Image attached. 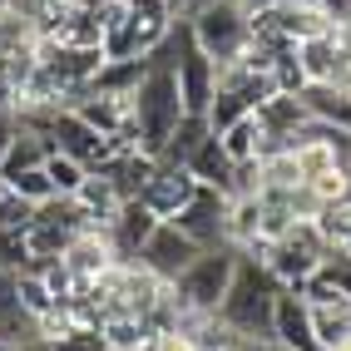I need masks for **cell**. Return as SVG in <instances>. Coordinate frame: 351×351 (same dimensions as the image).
Instances as JSON below:
<instances>
[{"instance_id": "cell-23", "label": "cell", "mask_w": 351, "mask_h": 351, "mask_svg": "<svg viewBox=\"0 0 351 351\" xmlns=\"http://www.w3.org/2000/svg\"><path fill=\"white\" fill-rule=\"evenodd\" d=\"M45 173H50L55 193H64V198H75V193H80V183L89 178V169H84V163H75V158H69V154H60V149H50V154H45Z\"/></svg>"}, {"instance_id": "cell-22", "label": "cell", "mask_w": 351, "mask_h": 351, "mask_svg": "<svg viewBox=\"0 0 351 351\" xmlns=\"http://www.w3.org/2000/svg\"><path fill=\"white\" fill-rule=\"evenodd\" d=\"M99 337L109 351H138V346H149L154 332H149V317H109L99 326Z\"/></svg>"}, {"instance_id": "cell-1", "label": "cell", "mask_w": 351, "mask_h": 351, "mask_svg": "<svg viewBox=\"0 0 351 351\" xmlns=\"http://www.w3.org/2000/svg\"><path fill=\"white\" fill-rule=\"evenodd\" d=\"M277 292L282 282L267 272V263L257 252H238V267H232V282L218 302V322L228 326L232 337H257V341H272V307H277Z\"/></svg>"}, {"instance_id": "cell-27", "label": "cell", "mask_w": 351, "mask_h": 351, "mask_svg": "<svg viewBox=\"0 0 351 351\" xmlns=\"http://www.w3.org/2000/svg\"><path fill=\"white\" fill-rule=\"evenodd\" d=\"M0 267H10V272H25V267H30L25 232H15V228H0Z\"/></svg>"}, {"instance_id": "cell-32", "label": "cell", "mask_w": 351, "mask_h": 351, "mask_svg": "<svg viewBox=\"0 0 351 351\" xmlns=\"http://www.w3.org/2000/svg\"><path fill=\"white\" fill-rule=\"evenodd\" d=\"M341 247H346V252H351V238H346V243H341Z\"/></svg>"}, {"instance_id": "cell-7", "label": "cell", "mask_w": 351, "mask_h": 351, "mask_svg": "<svg viewBox=\"0 0 351 351\" xmlns=\"http://www.w3.org/2000/svg\"><path fill=\"white\" fill-rule=\"evenodd\" d=\"M198 252H203V247L189 238V232H178L173 223H158V228L149 232V243L138 247V263H144V267L158 277V282H173V277L189 267Z\"/></svg>"}, {"instance_id": "cell-20", "label": "cell", "mask_w": 351, "mask_h": 351, "mask_svg": "<svg viewBox=\"0 0 351 351\" xmlns=\"http://www.w3.org/2000/svg\"><path fill=\"white\" fill-rule=\"evenodd\" d=\"M218 138H223V149H228V158H232V163H252L257 154L267 149V138H263V124H257V114H243V119H238V124H228Z\"/></svg>"}, {"instance_id": "cell-3", "label": "cell", "mask_w": 351, "mask_h": 351, "mask_svg": "<svg viewBox=\"0 0 351 351\" xmlns=\"http://www.w3.org/2000/svg\"><path fill=\"white\" fill-rule=\"evenodd\" d=\"M247 252H257L267 263V272L277 277L282 287H292V292H302V282L322 267V257H326V238L312 228V218H302V223H292L282 238H272V243H257V247H247Z\"/></svg>"}, {"instance_id": "cell-25", "label": "cell", "mask_w": 351, "mask_h": 351, "mask_svg": "<svg viewBox=\"0 0 351 351\" xmlns=\"http://www.w3.org/2000/svg\"><path fill=\"white\" fill-rule=\"evenodd\" d=\"M35 218V203L30 198H20L5 178H0V228H15V232H25V223Z\"/></svg>"}, {"instance_id": "cell-16", "label": "cell", "mask_w": 351, "mask_h": 351, "mask_svg": "<svg viewBox=\"0 0 351 351\" xmlns=\"http://www.w3.org/2000/svg\"><path fill=\"white\" fill-rule=\"evenodd\" d=\"M80 208H84V218H89V228H109V218L119 213V193H114V183L104 178V173H89L84 183H80Z\"/></svg>"}, {"instance_id": "cell-5", "label": "cell", "mask_w": 351, "mask_h": 351, "mask_svg": "<svg viewBox=\"0 0 351 351\" xmlns=\"http://www.w3.org/2000/svg\"><path fill=\"white\" fill-rule=\"evenodd\" d=\"M189 35L213 64H228V60H238L247 50L252 15L238 5V0H213V5H203V10L189 15Z\"/></svg>"}, {"instance_id": "cell-15", "label": "cell", "mask_w": 351, "mask_h": 351, "mask_svg": "<svg viewBox=\"0 0 351 351\" xmlns=\"http://www.w3.org/2000/svg\"><path fill=\"white\" fill-rule=\"evenodd\" d=\"M144 75H149V55H134V60H104V64H99V75L89 80V89H95V95H119V99H129Z\"/></svg>"}, {"instance_id": "cell-10", "label": "cell", "mask_w": 351, "mask_h": 351, "mask_svg": "<svg viewBox=\"0 0 351 351\" xmlns=\"http://www.w3.org/2000/svg\"><path fill=\"white\" fill-rule=\"evenodd\" d=\"M60 263L75 272L80 287H95L99 277H104L114 263H119V257H114V247H109V238H104V228H84V232H75V243L64 247Z\"/></svg>"}, {"instance_id": "cell-12", "label": "cell", "mask_w": 351, "mask_h": 351, "mask_svg": "<svg viewBox=\"0 0 351 351\" xmlns=\"http://www.w3.org/2000/svg\"><path fill=\"white\" fill-rule=\"evenodd\" d=\"M297 64L307 84H332L337 69H341V45H337V30H317L307 40H297Z\"/></svg>"}, {"instance_id": "cell-17", "label": "cell", "mask_w": 351, "mask_h": 351, "mask_svg": "<svg viewBox=\"0 0 351 351\" xmlns=\"http://www.w3.org/2000/svg\"><path fill=\"white\" fill-rule=\"evenodd\" d=\"M208 134H213V129H208V119H203V114H183V119L173 124V134H169V144H163L158 163H178V169H183V163L193 158V149L203 144Z\"/></svg>"}, {"instance_id": "cell-26", "label": "cell", "mask_w": 351, "mask_h": 351, "mask_svg": "<svg viewBox=\"0 0 351 351\" xmlns=\"http://www.w3.org/2000/svg\"><path fill=\"white\" fill-rule=\"evenodd\" d=\"M10 189L20 193V198H30V203H45V198H55V183H50V173H45V163L40 169H25V173H15V178H5Z\"/></svg>"}, {"instance_id": "cell-13", "label": "cell", "mask_w": 351, "mask_h": 351, "mask_svg": "<svg viewBox=\"0 0 351 351\" xmlns=\"http://www.w3.org/2000/svg\"><path fill=\"white\" fill-rule=\"evenodd\" d=\"M183 169H189L198 183H208V189H223V193H228V189H232V169H238V163L228 158V149H223V138H218V134H208L203 144L193 149V158L183 163Z\"/></svg>"}, {"instance_id": "cell-6", "label": "cell", "mask_w": 351, "mask_h": 351, "mask_svg": "<svg viewBox=\"0 0 351 351\" xmlns=\"http://www.w3.org/2000/svg\"><path fill=\"white\" fill-rule=\"evenodd\" d=\"M169 223H173L178 232H189L198 247L228 243V193H223V189H208V183H198V193L183 203Z\"/></svg>"}, {"instance_id": "cell-2", "label": "cell", "mask_w": 351, "mask_h": 351, "mask_svg": "<svg viewBox=\"0 0 351 351\" xmlns=\"http://www.w3.org/2000/svg\"><path fill=\"white\" fill-rule=\"evenodd\" d=\"M134 109V134H138V149L144 154H163L173 124L183 119V99H178V80H173V64H163L149 55V75L138 80V89L129 95Z\"/></svg>"}, {"instance_id": "cell-30", "label": "cell", "mask_w": 351, "mask_h": 351, "mask_svg": "<svg viewBox=\"0 0 351 351\" xmlns=\"http://www.w3.org/2000/svg\"><path fill=\"white\" fill-rule=\"evenodd\" d=\"M15 351H60V346H55L50 337H30L25 346H15Z\"/></svg>"}, {"instance_id": "cell-8", "label": "cell", "mask_w": 351, "mask_h": 351, "mask_svg": "<svg viewBox=\"0 0 351 351\" xmlns=\"http://www.w3.org/2000/svg\"><path fill=\"white\" fill-rule=\"evenodd\" d=\"M272 341L282 351H322L317 346V332H312V307L307 297L282 287L277 292V307H272Z\"/></svg>"}, {"instance_id": "cell-28", "label": "cell", "mask_w": 351, "mask_h": 351, "mask_svg": "<svg viewBox=\"0 0 351 351\" xmlns=\"http://www.w3.org/2000/svg\"><path fill=\"white\" fill-rule=\"evenodd\" d=\"M60 351H109L104 337H99V326H64L60 337H50Z\"/></svg>"}, {"instance_id": "cell-21", "label": "cell", "mask_w": 351, "mask_h": 351, "mask_svg": "<svg viewBox=\"0 0 351 351\" xmlns=\"http://www.w3.org/2000/svg\"><path fill=\"white\" fill-rule=\"evenodd\" d=\"M312 228L326 238V247H341L346 238H351V193H341V198H326L317 213H312Z\"/></svg>"}, {"instance_id": "cell-11", "label": "cell", "mask_w": 351, "mask_h": 351, "mask_svg": "<svg viewBox=\"0 0 351 351\" xmlns=\"http://www.w3.org/2000/svg\"><path fill=\"white\" fill-rule=\"evenodd\" d=\"M193 193H198V178H193L189 169H178V163H158L154 178L144 183V193H138V203L154 208V213H158L163 223H169V218L178 213V208L193 198Z\"/></svg>"}, {"instance_id": "cell-31", "label": "cell", "mask_w": 351, "mask_h": 351, "mask_svg": "<svg viewBox=\"0 0 351 351\" xmlns=\"http://www.w3.org/2000/svg\"><path fill=\"white\" fill-rule=\"evenodd\" d=\"M238 5H243L247 15H257V10H272V5H282V0H238Z\"/></svg>"}, {"instance_id": "cell-9", "label": "cell", "mask_w": 351, "mask_h": 351, "mask_svg": "<svg viewBox=\"0 0 351 351\" xmlns=\"http://www.w3.org/2000/svg\"><path fill=\"white\" fill-rule=\"evenodd\" d=\"M158 223H163V218L154 213V208H144L138 198H129V203H119V213L109 218L104 238H109V247H114L119 263H138V247L149 243V232H154Z\"/></svg>"}, {"instance_id": "cell-14", "label": "cell", "mask_w": 351, "mask_h": 351, "mask_svg": "<svg viewBox=\"0 0 351 351\" xmlns=\"http://www.w3.org/2000/svg\"><path fill=\"white\" fill-rule=\"evenodd\" d=\"M297 99L307 104L312 119H322V124L351 134V89H341V84H307Z\"/></svg>"}, {"instance_id": "cell-19", "label": "cell", "mask_w": 351, "mask_h": 351, "mask_svg": "<svg viewBox=\"0 0 351 351\" xmlns=\"http://www.w3.org/2000/svg\"><path fill=\"white\" fill-rule=\"evenodd\" d=\"M15 297H20V312H25V317H30L35 326H40L45 317H55V312H60V302H55V292L45 287V277H40L35 267H25V272L15 277Z\"/></svg>"}, {"instance_id": "cell-18", "label": "cell", "mask_w": 351, "mask_h": 351, "mask_svg": "<svg viewBox=\"0 0 351 351\" xmlns=\"http://www.w3.org/2000/svg\"><path fill=\"white\" fill-rule=\"evenodd\" d=\"M45 154H50V144L20 124L15 138H10V149H5V158H0V178H15V173H25V169H40Z\"/></svg>"}, {"instance_id": "cell-4", "label": "cell", "mask_w": 351, "mask_h": 351, "mask_svg": "<svg viewBox=\"0 0 351 351\" xmlns=\"http://www.w3.org/2000/svg\"><path fill=\"white\" fill-rule=\"evenodd\" d=\"M238 252L243 247H232V243H213V247H203L189 267H183L173 277V297L183 302V307H193V312H218V302L232 282V267H238Z\"/></svg>"}, {"instance_id": "cell-24", "label": "cell", "mask_w": 351, "mask_h": 351, "mask_svg": "<svg viewBox=\"0 0 351 351\" xmlns=\"http://www.w3.org/2000/svg\"><path fill=\"white\" fill-rule=\"evenodd\" d=\"M317 277H322V282L332 287V292L351 297V252H346V247H326V257H322Z\"/></svg>"}, {"instance_id": "cell-29", "label": "cell", "mask_w": 351, "mask_h": 351, "mask_svg": "<svg viewBox=\"0 0 351 351\" xmlns=\"http://www.w3.org/2000/svg\"><path fill=\"white\" fill-rule=\"evenodd\" d=\"M15 129H20V119H15V109H0V158H5V149H10V138H15Z\"/></svg>"}]
</instances>
